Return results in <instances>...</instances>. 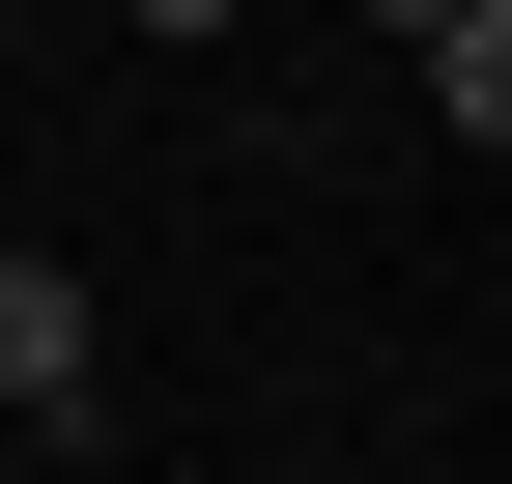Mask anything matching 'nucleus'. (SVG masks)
<instances>
[{
  "mask_svg": "<svg viewBox=\"0 0 512 484\" xmlns=\"http://www.w3.org/2000/svg\"><path fill=\"white\" fill-rule=\"evenodd\" d=\"M114 399V342H86V285L57 257H0V428H86Z\"/></svg>",
  "mask_w": 512,
  "mask_h": 484,
  "instance_id": "obj_1",
  "label": "nucleus"
},
{
  "mask_svg": "<svg viewBox=\"0 0 512 484\" xmlns=\"http://www.w3.org/2000/svg\"><path fill=\"white\" fill-rule=\"evenodd\" d=\"M427 86H456V143H512V0H427Z\"/></svg>",
  "mask_w": 512,
  "mask_h": 484,
  "instance_id": "obj_2",
  "label": "nucleus"
}]
</instances>
